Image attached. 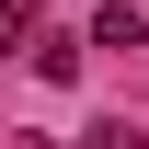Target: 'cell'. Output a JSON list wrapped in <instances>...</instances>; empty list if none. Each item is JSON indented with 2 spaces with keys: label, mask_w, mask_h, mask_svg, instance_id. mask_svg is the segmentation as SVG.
<instances>
[{
  "label": "cell",
  "mask_w": 149,
  "mask_h": 149,
  "mask_svg": "<svg viewBox=\"0 0 149 149\" xmlns=\"http://www.w3.org/2000/svg\"><path fill=\"white\" fill-rule=\"evenodd\" d=\"M35 35V0H0V46H23Z\"/></svg>",
  "instance_id": "1"
}]
</instances>
